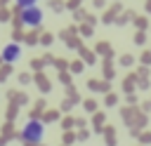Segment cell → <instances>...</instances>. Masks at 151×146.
I'll list each match as a JSON object with an SVG mask.
<instances>
[{
    "instance_id": "8fae6325",
    "label": "cell",
    "mask_w": 151,
    "mask_h": 146,
    "mask_svg": "<svg viewBox=\"0 0 151 146\" xmlns=\"http://www.w3.org/2000/svg\"><path fill=\"white\" fill-rule=\"evenodd\" d=\"M78 33H83V35H85V38H90V35H92V33H94V31H92V26H87V24H83V26H80V28H78Z\"/></svg>"
},
{
    "instance_id": "603a6c76",
    "label": "cell",
    "mask_w": 151,
    "mask_h": 146,
    "mask_svg": "<svg viewBox=\"0 0 151 146\" xmlns=\"http://www.w3.org/2000/svg\"><path fill=\"white\" fill-rule=\"evenodd\" d=\"M31 66H33V68H40V66H42V59H33V64H31Z\"/></svg>"
},
{
    "instance_id": "9c48e42d",
    "label": "cell",
    "mask_w": 151,
    "mask_h": 146,
    "mask_svg": "<svg viewBox=\"0 0 151 146\" xmlns=\"http://www.w3.org/2000/svg\"><path fill=\"white\" fill-rule=\"evenodd\" d=\"M38 42H40V45H50V42H52V33L45 31L42 35H38Z\"/></svg>"
},
{
    "instance_id": "52a82bcc",
    "label": "cell",
    "mask_w": 151,
    "mask_h": 146,
    "mask_svg": "<svg viewBox=\"0 0 151 146\" xmlns=\"http://www.w3.org/2000/svg\"><path fill=\"white\" fill-rule=\"evenodd\" d=\"M50 7H52L54 12H64V9H66V5H64V0H50Z\"/></svg>"
},
{
    "instance_id": "8992f818",
    "label": "cell",
    "mask_w": 151,
    "mask_h": 146,
    "mask_svg": "<svg viewBox=\"0 0 151 146\" xmlns=\"http://www.w3.org/2000/svg\"><path fill=\"white\" fill-rule=\"evenodd\" d=\"M130 19H134V12H125L123 16H116V24H118V26H125Z\"/></svg>"
},
{
    "instance_id": "30bf717a",
    "label": "cell",
    "mask_w": 151,
    "mask_h": 146,
    "mask_svg": "<svg viewBox=\"0 0 151 146\" xmlns=\"http://www.w3.org/2000/svg\"><path fill=\"white\" fill-rule=\"evenodd\" d=\"M80 54H83V59H85V61H90V64L94 61V52H90V49H85V47H80Z\"/></svg>"
},
{
    "instance_id": "7c38bea8",
    "label": "cell",
    "mask_w": 151,
    "mask_h": 146,
    "mask_svg": "<svg viewBox=\"0 0 151 146\" xmlns=\"http://www.w3.org/2000/svg\"><path fill=\"white\" fill-rule=\"evenodd\" d=\"M64 5H66V9H73V12L80 9V0H66Z\"/></svg>"
},
{
    "instance_id": "d6986e66",
    "label": "cell",
    "mask_w": 151,
    "mask_h": 146,
    "mask_svg": "<svg viewBox=\"0 0 151 146\" xmlns=\"http://www.w3.org/2000/svg\"><path fill=\"white\" fill-rule=\"evenodd\" d=\"M71 68L78 73V71H83V64H80V61H73V64H71Z\"/></svg>"
},
{
    "instance_id": "ac0fdd59",
    "label": "cell",
    "mask_w": 151,
    "mask_h": 146,
    "mask_svg": "<svg viewBox=\"0 0 151 146\" xmlns=\"http://www.w3.org/2000/svg\"><path fill=\"white\" fill-rule=\"evenodd\" d=\"M120 61H123L125 66H130V64H132V57H130V54H123V57H120Z\"/></svg>"
},
{
    "instance_id": "4fadbf2b",
    "label": "cell",
    "mask_w": 151,
    "mask_h": 146,
    "mask_svg": "<svg viewBox=\"0 0 151 146\" xmlns=\"http://www.w3.org/2000/svg\"><path fill=\"white\" fill-rule=\"evenodd\" d=\"M33 2H38V0H17V7L26 9V7H33Z\"/></svg>"
},
{
    "instance_id": "7402d4cb",
    "label": "cell",
    "mask_w": 151,
    "mask_h": 146,
    "mask_svg": "<svg viewBox=\"0 0 151 146\" xmlns=\"http://www.w3.org/2000/svg\"><path fill=\"white\" fill-rule=\"evenodd\" d=\"M92 5L99 9V7H104V5H106V0H92Z\"/></svg>"
},
{
    "instance_id": "9a60e30c",
    "label": "cell",
    "mask_w": 151,
    "mask_h": 146,
    "mask_svg": "<svg viewBox=\"0 0 151 146\" xmlns=\"http://www.w3.org/2000/svg\"><path fill=\"white\" fill-rule=\"evenodd\" d=\"M94 52H99V54H109V42H99V45L94 47Z\"/></svg>"
},
{
    "instance_id": "cb8c5ba5",
    "label": "cell",
    "mask_w": 151,
    "mask_h": 146,
    "mask_svg": "<svg viewBox=\"0 0 151 146\" xmlns=\"http://www.w3.org/2000/svg\"><path fill=\"white\" fill-rule=\"evenodd\" d=\"M144 9H146V12L151 14V0H146V5H144Z\"/></svg>"
},
{
    "instance_id": "44dd1931",
    "label": "cell",
    "mask_w": 151,
    "mask_h": 146,
    "mask_svg": "<svg viewBox=\"0 0 151 146\" xmlns=\"http://www.w3.org/2000/svg\"><path fill=\"white\" fill-rule=\"evenodd\" d=\"M142 61H144V64H151V52H144V54H142Z\"/></svg>"
},
{
    "instance_id": "5bb4252c",
    "label": "cell",
    "mask_w": 151,
    "mask_h": 146,
    "mask_svg": "<svg viewBox=\"0 0 151 146\" xmlns=\"http://www.w3.org/2000/svg\"><path fill=\"white\" fill-rule=\"evenodd\" d=\"M12 38H14V40H24V28H21V26H17V28L12 31Z\"/></svg>"
},
{
    "instance_id": "ba28073f",
    "label": "cell",
    "mask_w": 151,
    "mask_h": 146,
    "mask_svg": "<svg viewBox=\"0 0 151 146\" xmlns=\"http://www.w3.org/2000/svg\"><path fill=\"white\" fill-rule=\"evenodd\" d=\"M134 26H137L139 31H144V28L149 26V21H146V16H134Z\"/></svg>"
},
{
    "instance_id": "2e32d148",
    "label": "cell",
    "mask_w": 151,
    "mask_h": 146,
    "mask_svg": "<svg viewBox=\"0 0 151 146\" xmlns=\"http://www.w3.org/2000/svg\"><path fill=\"white\" fill-rule=\"evenodd\" d=\"M144 40H146V33H144V31H137V35H134V42H137V45H144Z\"/></svg>"
},
{
    "instance_id": "3957f363",
    "label": "cell",
    "mask_w": 151,
    "mask_h": 146,
    "mask_svg": "<svg viewBox=\"0 0 151 146\" xmlns=\"http://www.w3.org/2000/svg\"><path fill=\"white\" fill-rule=\"evenodd\" d=\"M0 59L5 61V64H14L17 59H21V47L17 45V42H9V45H5L2 47V52H0Z\"/></svg>"
},
{
    "instance_id": "ffe728a7",
    "label": "cell",
    "mask_w": 151,
    "mask_h": 146,
    "mask_svg": "<svg viewBox=\"0 0 151 146\" xmlns=\"http://www.w3.org/2000/svg\"><path fill=\"white\" fill-rule=\"evenodd\" d=\"M35 78H38V82H40V87H42V89H47V82H45V75H35Z\"/></svg>"
},
{
    "instance_id": "e0dca14e",
    "label": "cell",
    "mask_w": 151,
    "mask_h": 146,
    "mask_svg": "<svg viewBox=\"0 0 151 146\" xmlns=\"http://www.w3.org/2000/svg\"><path fill=\"white\" fill-rule=\"evenodd\" d=\"M73 16H76V19H85V16H87V12H85V9H76V12H73Z\"/></svg>"
},
{
    "instance_id": "5b68a950",
    "label": "cell",
    "mask_w": 151,
    "mask_h": 146,
    "mask_svg": "<svg viewBox=\"0 0 151 146\" xmlns=\"http://www.w3.org/2000/svg\"><path fill=\"white\" fill-rule=\"evenodd\" d=\"M38 33H40V28H33V31H28V33L24 35V40H26L28 45H35V42H38Z\"/></svg>"
},
{
    "instance_id": "277c9868",
    "label": "cell",
    "mask_w": 151,
    "mask_h": 146,
    "mask_svg": "<svg viewBox=\"0 0 151 146\" xmlns=\"http://www.w3.org/2000/svg\"><path fill=\"white\" fill-rule=\"evenodd\" d=\"M118 12H120V5L116 2L113 7H109V9L104 12V16H101V21H104V24H113V21H116V16H118Z\"/></svg>"
},
{
    "instance_id": "6da1fadb",
    "label": "cell",
    "mask_w": 151,
    "mask_h": 146,
    "mask_svg": "<svg viewBox=\"0 0 151 146\" xmlns=\"http://www.w3.org/2000/svg\"><path fill=\"white\" fill-rule=\"evenodd\" d=\"M21 141L26 144V146H38L40 141H42V137H45V125L40 122V120H28L24 127H21Z\"/></svg>"
},
{
    "instance_id": "d4e9b609",
    "label": "cell",
    "mask_w": 151,
    "mask_h": 146,
    "mask_svg": "<svg viewBox=\"0 0 151 146\" xmlns=\"http://www.w3.org/2000/svg\"><path fill=\"white\" fill-rule=\"evenodd\" d=\"M7 2H9V0H0V7H5V5H7Z\"/></svg>"
},
{
    "instance_id": "7a4b0ae2",
    "label": "cell",
    "mask_w": 151,
    "mask_h": 146,
    "mask_svg": "<svg viewBox=\"0 0 151 146\" xmlns=\"http://www.w3.org/2000/svg\"><path fill=\"white\" fill-rule=\"evenodd\" d=\"M19 21H21V26L26 24V26L40 28V24H42V9H38L35 5L33 7H26V9L19 12Z\"/></svg>"
}]
</instances>
